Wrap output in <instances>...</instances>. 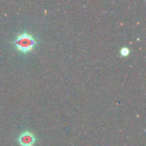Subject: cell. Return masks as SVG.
Here are the masks:
<instances>
[{"label":"cell","mask_w":146,"mask_h":146,"mask_svg":"<svg viewBox=\"0 0 146 146\" xmlns=\"http://www.w3.org/2000/svg\"><path fill=\"white\" fill-rule=\"evenodd\" d=\"M120 53H121V56H128V55H129L130 50H129V49H128L127 47H123V48H121V49Z\"/></svg>","instance_id":"cell-3"},{"label":"cell","mask_w":146,"mask_h":146,"mask_svg":"<svg viewBox=\"0 0 146 146\" xmlns=\"http://www.w3.org/2000/svg\"><path fill=\"white\" fill-rule=\"evenodd\" d=\"M11 43L21 53L27 54L33 50L38 41L33 34L27 32H22L18 33Z\"/></svg>","instance_id":"cell-1"},{"label":"cell","mask_w":146,"mask_h":146,"mask_svg":"<svg viewBox=\"0 0 146 146\" xmlns=\"http://www.w3.org/2000/svg\"><path fill=\"white\" fill-rule=\"evenodd\" d=\"M36 142L35 135L28 130L22 132L18 137V143L21 146H33Z\"/></svg>","instance_id":"cell-2"}]
</instances>
